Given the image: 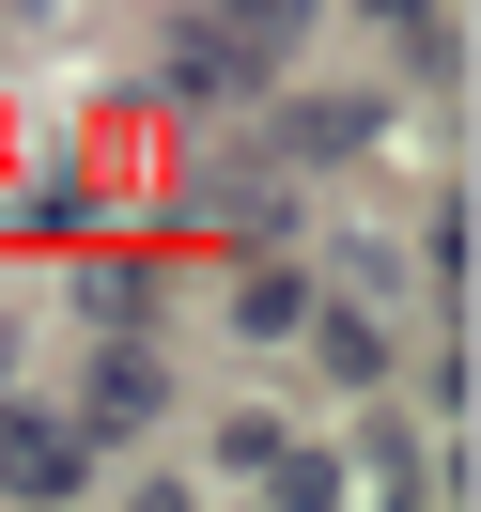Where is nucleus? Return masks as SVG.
Instances as JSON below:
<instances>
[{
  "instance_id": "7ed1b4c3",
  "label": "nucleus",
  "mask_w": 481,
  "mask_h": 512,
  "mask_svg": "<svg viewBox=\"0 0 481 512\" xmlns=\"http://www.w3.org/2000/svg\"><path fill=\"white\" fill-rule=\"evenodd\" d=\"M218 326H233V342H295V326H311V280H295V264H233Z\"/></svg>"
},
{
  "instance_id": "20e7f679",
  "label": "nucleus",
  "mask_w": 481,
  "mask_h": 512,
  "mask_svg": "<svg viewBox=\"0 0 481 512\" xmlns=\"http://www.w3.org/2000/svg\"><path fill=\"white\" fill-rule=\"evenodd\" d=\"M311 16H326V0H218V32L249 47V63H295V47H311Z\"/></svg>"
},
{
  "instance_id": "f257e3e1",
  "label": "nucleus",
  "mask_w": 481,
  "mask_h": 512,
  "mask_svg": "<svg viewBox=\"0 0 481 512\" xmlns=\"http://www.w3.org/2000/svg\"><path fill=\"white\" fill-rule=\"evenodd\" d=\"M78 481H94V466H78V435H63V419L0 404V497H78Z\"/></svg>"
},
{
  "instance_id": "39448f33",
  "label": "nucleus",
  "mask_w": 481,
  "mask_h": 512,
  "mask_svg": "<svg viewBox=\"0 0 481 512\" xmlns=\"http://www.w3.org/2000/svg\"><path fill=\"white\" fill-rule=\"evenodd\" d=\"M0 357H16V342H0Z\"/></svg>"
},
{
  "instance_id": "f03ea898",
  "label": "nucleus",
  "mask_w": 481,
  "mask_h": 512,
  "mask_svg": "<svg viewBox=\"0 0 481 512\" xmlns=\"http://www.w3.org/2000/svg\"><path fill=\"white\" fill-rule=\"evenodd\" d=\"M264 78H280V63H249V47H233V32H218V16H202V32H187V47H171V109H249V94H264Z\"/></svg>"
}]
</instances>
